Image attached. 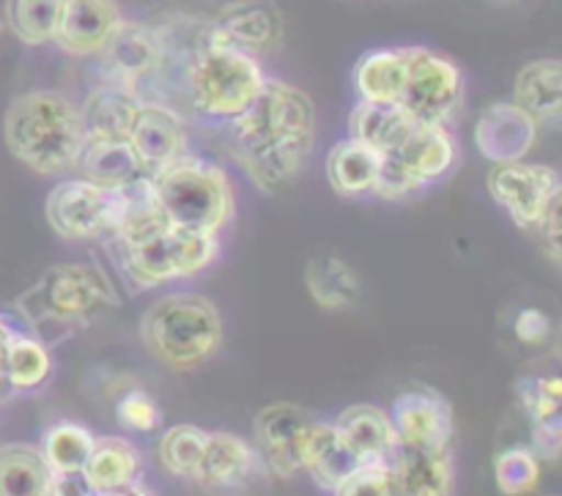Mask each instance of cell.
Returning <instances> with one entry per match:
<instances>
[{
	"label": "cell",
	"mask_w": 562,
	"mask_h": 496,
	"mask_svg": "<svg viewBox=\"0 0 562 496\" xmlns=\"http://www.w3.org/2000/svg\"><path fill=\"white\" fill-rule=\"evenodd\" d=\"M406 75H409V47H384L362 55L351 80L360 102L398 104Z\"/></svg>",
	"instance_id": "d4e9b609"
},
{
	"label": "cell",
	"mask_w": 562,
	"mask_h": 496,
	"mask_svg": "<svg viewBox=\"0 0 562 496\" xmlns=\"http://www.w3.org/2000/svg\"><path fill=\"white\" fill-rule=\"evenodd\" d=\"M80 481L88 494H151L143 483V455L130 439L97 437L88 453Z\"/></svg>",
	"instance_id": "e0dca14e"
},
{
	"label": "cell",
	"mask_w": 562,
	"mask_h": 496,
	"mask_svg": "<svg viewBox=\"0 0 562 496\" xmlns=\"http://www.w3.org/2000/svg\"><path fill=\"white\" fill-rule=\"evenodd\" d=\"M494 5H503V9H508V5H519V3H525V0H492Z\"/></svg>",
	"instance_id": "ee69618b"
},
{
	"label": "cell",
	"mask_w": 562,
	"mask_h": 496,
	"mask_svg": "<svg viewBox=\"0 0 562 496\" xmlns=\"http://www.w3.org/2000/svg\"><path fill=\"white\" fill-rule=\"evenodd\" d=\"M395 448H445L453 439V409L428 384H412L390 406Z\"/></svg>",
	"instance_id": "4fadbf2b"
},
{
	"label": "cell",
	"mask_w": 562,
	"mask_h": 496,
	"mask_svg": "<svg viewBox=\"0 0 562 496\" xmlns=\"http://www.w3.org/2000/svg\"><path fill=\"white\" fill-rule=\"evenodd\" d=\"M53 494H60V481L53 475L36 444H0V496Z\"/></svg>",
	"instance_id": "f546056e"
},
{
	"label": "cell",
	"mask_w": 562,
	"mask_h": 496,
	"mask_svg": "<svg viewBox=\"0 0 562 496\" xmlns=\"http://www.w3.org/2000/svg\"><path fill=\"white\" fill-rule=\"evenodd\" d=\"M538 129L536 119L516 102H494L477 115L475 146L488 162H516L536 148Z\"/></svg>",
	"instance_id": "ac0fdd59"
},
{
	"label": "cell",
	"mask_w": 562,
	"mask_h": 496,
	"mask_svg": "<svg viewBox=\"0 0 562 496\" xmlns=\"http://www.w3.org/2000/svg\"><path fill=\"white\" fill-rule=\"evenodd\" d=\"M360 464L362 461L351 453L335 422H307L300 439V470H305L322 492L335 494Z\"/></svg>",
	"instance_id": "ffe728a7"
},
{
	"label": "cell",
	"mask_w": 562,
	"mask_h": 496,
	"mask_svg": "<svg viewBox=\"0 0 562 496\" xmlns=\"http://www.w3.org/2000/svg\"><path fill=\"white\" fill-rule=\"evenodd\" d=\"M75 170L82 179L115 187V190H132V187H140L143 181H148L130 140H86Z\"/></svg>",
	"instance_id": "83f0119b"
},
{
	"label": "cell",
	"mask_w": 562,
	"mask_h": 496,
	"mask_svg": "<svg viewBox=\"0 0 562 496\" xmlns=\"http://www.w3.org/2000/svg\"><path fill=\"white\" fill-rule=\"evenodd\" d=\"M335 496H395L393 461H362L335 488Z\"/></svg>",
	"instance_id": "f35d334b"
},
{
	"label": "cell",
	"mask_w": 562,
	"mask_h": 496,
	"mask_svg": "<svg viewBox=\"0 0 562 496\" xmlns=\"http://www.w3.org/2000/svg\"><path fill=\"white\" fill-rule=\"evenodd\" d=\"M11 332H14V327L0 316V398L9 395V384H5V346H9Z\"/></svg>",
	"instance_id": "7bdbcfd3"
},
{
	"label": "cell",
	"mask_w": 562,
	"mask_h": 496,
	"mask_svg": "<svg viewBox=\"0 0 562 496\" xmlns=\"http://www.w3.org/2000/svg\"><path fill=\"white\" fill-rule=\"evenodd\" d=\"M203 448H206V431L190 422L170 426L157 444L159 464L173 477L195 483L198 466H201Z\"/></svg>",
	"instance_id": "836d02e7"
},
{
	"label": "cell",
	"mask_w": 562,
	"mask_h": 496,
	"mask_svg": "<svg viewBox=\"0 0 562 496\" xmlns=\"http://www.w3.org/2000/svg\"><path fill=\"white\" fill-rule=\"evenodd\" d=\"M395 494L401 496H448L456 488L453 455L445 448H395Z\"/></svg>",
	"instance_id": "44dd1931"
},
{
	"label": "cell",
	"mask_w": 562,
	"mask_h": 496,
	"mask_svg": "<svg viewBox=\"0 0 562 496\" xmlns=\"http://www.w3.org/2000/svg\"><path fill=\"white\" fill-rule=\"evenodd\" d=\"M467 82L459 66L428 47H409V75H406L401 108L409 110L420 124L450 126L464 110Z\"/></svg>",
	"instance_id": "30bf717a"
},
{
	"label": "cell",
	"mask_w": 562,
	"mask_h": 496,
	"mask_svg": "<svg viewBox=\"0 0 562 496\" xmlns=\"http://www.w3.org/2000/svg\"><path fill=\"white\" fill-rule=\"evenodd\" d=\"M121 272L135 291L190 280L220 258V234L184 228L165 217L151 198V179L135 190L130 217L113 236Z\"/></svg>",
	"instance_id": "7a4b0ae2"
},
{
	"label": "cell",
	"mask_w": 562,
	"mask_h": 496,
	"mask_svg": "<svg viewBox=\"0 0 562 496\" xmlns=\"http://www.w3.org/2000/svg\"><path fill=\"white\" fill-rule=\"evenodd\" d=\"M488 195L510 214L519 228L536 230L547 208L562 198V179L549 165L497 162L486 176Z\"/></svg>",
	"instance_id": "8fae6325"
},
{
	"label": "cell",
	"mask_w": 562,
	"mask_h": 496,
	"mask_svg": "<svg viewBox=\"0 0 562 496\" xmlns=\"http://www.w3.org/2000/svg\"><path fill=\"white\" fill-rule=\"evenodd\" d=\"M494 477L505 496L530 494L541 483V461L530 448H508L494 461Z\"/></svg>",
	"instance_id": "d590c367"
},
{
	"label": "cell",
	"mask_w": 562,
	"mask_h": 496,
	"mask_svg": "<svg viewBox=\"0 0 562 496\" xmlns=\"http://www.w3.org/2000/svg\"><path fill=\"white\" fill-rule=\"evenodd\" d=\"M165 415L162 406L157 404L151 393L140 387L126 390L124 395L115 404V422L126 431H137V433H151L162 426Z\"/></svg>",
	"instance_id": "74e56055"
},
{
	"label": "cell",
	"mask_w": 562,
	"mask_h": 496,
	"mask_svg": "<svg viewBox=\"0 0 562 496\" xmlns=\"http://www.w3.org/2000/svg\"><path fill=\"white\" fill-rule=\"evenodd\" d=\"M151 198L170 223L203 234H220L236 212L228 173L190 151L154 176Z\"/></svg>",
	"instance_id": "8992f818"
},
{
	"label": "cell",
	"mask_w": 562,
	"mask_h": 496,
	"mask_svg": "<svg viewBox=\"0 0 562 496\" xmlns=\"http://www.w3.org/2000/svg\"><path fill=\"white\" fill-rule=\"evenodd\" d=\"M93 439L97 437L86 426L71 420H60L44 431L38 450H42L44 461L53 470V475L60 481V494H66V486L80 477L88 453L93 448Z\"/></svg>",
	"instance_id": "4dcf8cb0"
},
{
	"label": "cell",
	"mask_w": 562,
	"mask_h": 496,
	"mask_svg": "<svg viewBox=\"0 0 562 496\" xmlns=\"http://www.w3.org/2000/svg\"><path fill=\"white\" fill-rule=\"evenodd\" d=\"M119 305L113 283L93 263H53L36 285L16 300V311L33 329L86 327L99 311Z\"/></svg>",
	"instance_id": "52a82bcc"
},
{
	"label": "cell",
	"mask_w": 562,
	"mask_h": 496,
	"mask_svg": "<svg viewBox=\"0 0 562 496\" xmlns=\"http://www.w3.org/2000/svg\"><path fill=\"white\" fill-rule=\"evenodd\" d=\"M305 285L311 300L327 313L355 311L362 302L360 274L349 261L338 256H316L305 267Z\"/></svg>",
	"instance_id": "f1b7e54d"
},
{
	"label": "cell",
	"mask_w": 562,
	"mask_h": 496,
	"mask_svg": "<svg viewBox=\"0 0 562 496\" xmlns=\"http://www.w3.org/2000/svg\"><path fill=\"white\" fill-rule=\"evenodd\" d=\"M0 31H3V22H0Z\"/></svg>",
	"instance_id": "f6af8a7d"
},
{
	"label": "cell",
	"mask_w": 562,
	"mask_h": 496,
	"mask_svg": "<svg viewBox=\"0 0 562 496\" xmlns=\"http://www.w3.org/2000/svg\"><path fill=\"white\" fill-rule=\"evenodd\" d=\"M532 453L541 464H558L562 453V417H549V420L532 422Z\"/></svg>",
	"instance_id": "ab89813d"
},
{
	"label": "cell",
	"mask_w": 562,
	"mask_h": 496,
	"mask_svg": "<svg viewBox=\"0 0 562 496\" xmlns=\"http://www.w3.org/2000/svg\"><path fill=\"white\" fill-rule=\"evenodd\" d=\"M263 80L267 75L258 55L220 38L212 25L203 31L184 71L192 110L217 124H228L241 110L250 108Z\"/></svg>",
	"instance_id": "277c9868"
},
{
	"label": "cell",
	"mask_w": 562,
	"mask_h": 496,
	"mask_svg": "<svg viewBox=\"0 0 562 496\" xmlns=\"http://www.w3.org/2000/svg\"><path fill=\"white\" fill-rule=\"evenodd\" d=\"M521 409L527 412L532 422L549 420L560 415L562 406V379L560 376H525L516 384Z\"/></svg>",
	"instance_id": "8d00e7d4"
},
{
	"label": "cell",
	"mask_w": 562,
	"mask_h": 496,
	"mask_svg": "<svg viewBox=\"0 0 562 496\" xmlns=\"http://www.w3.org/2000/svg\"><path fill=\"white\" fill-rule=\"evenodd\" d=\"M313 417L296 404H269L252 417L258 461L278 481H291L300 472V439Z\"/></svg>",
	"instance_id": "9a60e30c"
},
{
	"label": "cell",
	"mask_w": 562,
	"mask_h": 496,
	"mask_svg": "<svg viewBox=\"0 0 562 496\" xmlns=\"http://www.w3.org/2000/svg\"><path fill=\"white\" fill-rule=\"evenodd\" d=\"M3 137L11 157L38 176H64L75 170L86 143L80 110L66 93L53 88H36L11 99Z\"/></svg>",
	"instance_id": "3957f363"
},
{
	"label": "cell",
	"mask_w": 562,
	"mask_h": 496,
	"mask_svg": "<svg viewBox=\"0 0 562 496\" xmlns=\"http://www.w3.org/2000/svg\"><path fill=\"white\" fill-rule=\"evenodd\" d=\"M560 203H562V198H558V201L547 208V214H543V219L538 223V228H536V230H541V239L547 241V250H549V256H552L554 263H560Z\"/></svg>",
	"instance_id": "b9f144b4"
},
{
	"label": "cell",
	"mask_w": 562,
	"mask_h": 496,
	"mask_svg": "<svg viewBox=\"0 0 562 496\" xmlns=\"http://www.w3.org/2000/svg\"><path fill=\"white\" fill-rule=\"evenodd\" d=\"M140 340L165 368L190 373L223 346V316L206 296L176 291L143 313Z\"/></svg>",
	"instance_id": "5b68a950"
},
{
	"label": "cell",
	"mask_w": 562,
	"mask_h": 496,
	"mask_svg": "<svg viewBox=\"0 0 562 496\" xmlns=\"http://www.w3.org/2000/svg\"><path fill=\"white\" fill-rule=\"evenodd\" d=\"M258 453L247 439L228 431L206 433L201 466H198L195 483L212 492H231L241 488L256 475Z\"/></svg>",
	"instance_id": "7402d4cb"
},
{
	"label": "cell",
	"mask_w": 562,
	"mask_h": 496,
	"mask_svg": "<svg viewBox=\"0 0 562 496\" xmlns=\"http://www.w3.org/2000/svg\"><path fill=\"white\" fill-rule=\"evenodd\" d=\"M382 179V154L357 137L335 143L327 154V181L340 198L376 195Z\"/></svg>",
	"instance_id": "cb8c5ba5"
},
{
	"label": "cell",
	"mask_w": 562,
	"mask_h": 496,
	"mask_svg": "<svg viewBox=\"0 0 562 496\" xmlns=\"http://www.w3.org/2000/svg\"><path fill=\"white\" fill-rule=\"evenodd\" d=\"M124 20L119 0H60L53 44L71 58H93Z\"/></svg>",
	"instance_id": "2e32d148"
},
{
	"label": "cell",
	"mask_w": 562,
	"mask_h": 496,
	"mask_svg": "<svg viewBox=\"0 0 562 496\" xmlns=\"http://www.w3.org/2000/svg\"><path fill=\"white\" fill-rule=\"evenodd\" d=\"M212 31L252 55L272 53L283 38V14L272 0H231L212 20Z\"/></svg>",
	"instance_id": "d6986e66"
},
{
	"label": "cell",
	"mask_w": 562,
	"mask_h": 496,
	"mask_svg": "<svg viewBox=\"0 0 562 496\" xmlns=\"http://www.w3.org/2000/svg\"><path fill=\"white\" fill-rule=\"evenodd\" d=\"M459 165V143L450 126L417 124L404 140L382 154V179L376 198L406 201L448 179Z\"/></svg>",
	"instance_id": "9c48e42d"
},
{
	"label": "cell",
	"mask_w": 562,
	"mask_h": 496,
	"mask_svg": "<svg viewBox=\"0 0 562 496\" xmlns=\"http://www.w3.org/2000/svg\"><path fill=\"white\" fill-rule=\"evenodd\" d=\"M53 376V354L47 343L31 332L14 329L5 346V384L9 393H36Z\"/></svg>",
	"instance_id": "d6a6232c"
},
{
	"label": "cell",
	"mask_w": 562,
	"mask_h": 496,
	"mask_svg": "<svg viewBox=\"0 0 562 496\" xmlns=\"http://www.w3.org/2000/svg\"><path fill=\"white\" fill-rule=\"evenodd\" d=\"M514 332L516 338H519V343L541 349V346H547L549 338H552V322H549L547 313L538 311V307H525V311L516 316Z\"/></svg>",
	"instance_id": "60d3db41"
},
{
	"label": "cell",
	"mask_w": 562,
	"mask_h": 496,
	"mask_svg": "<svg viewBox=\"0 0 562 496\" xmlns=\"http://www.w3.org/2000/svg\"><path fill=\"white\" fill-rule=\"evenodd\" d=\"M333 422L360 461H393L395 431L384 409L373 404H355L340 412Z\"/></svg>",
	"instance_id": "4316f807"
},
{
	"label": "cell",
	"mask_w": 562,
	"mask_h": 496,
	"mask_svg": "<svg viewBox=\"0 0 562 496\" xmlns=\"http://www.w3.org/2000/svg\"><path fill=\"white\" fill-rule=\"evenodd\" d=\"M514 102L541 126H558L562 119V64L558 58H538L521 66L514 82Z\"/></svg>",
	"instance_id": "484cf974"
},
{
	"label": "cell",
	"mask_w": 562,
	"mask_h": 496,
	"mask_svg": "<svg viewBox=\"0 0 562 496\" xmlns=\"http://www.w3.org/2000/svg\"><path fill=\"white\" fill-rule=\"evenodd\" d=\"M135 91L119 86V82L104 80L86 97L80 110V126L86 140H126L132 119L137 113Z\"/></svg>",
	"instance_id": "603a6c76"
},
{
	"label": "cell",
	"mask_w": 562,
	"mask_h": 496,
	"mask_svg": "<svg viewBox=\"0 0 562 496\" xmlns=\"http://www.w3.org/2000/svg\"><path fill=\"white\" fill-rule=\"evenodd\" d=\"M420 121L401 104H373V102H357L349 115V137L368 143L384 154L393 148L395 143L404 140Z\"/></svg>",
	"instance_id": "1f68e13d"
},
{
	"label": "cell",
	"mask_w": 562,
	"mask_h": 496,
	"mask_svg": "<svg viewBox=\"0 0 562 496\" xmlns=\"http://www.w3.org/2000/svg\"><path fill=\"white\" fill-rule=\"evenodd\" d=\"M132 151L140 162L148 179L168 168L170 162L187 154V126L184 119L165 102H140L130 126Z\"/></svg>",
	"instance_id": "5bb4252c"
},
{
	"label": "cell",
	"mask_w": 562,
	"mask_h": 496,
	"mask_svg": "<svg viewBox=\"0 0 562 496\" xmlns=\"http://www.w3.org/2000/svg\"><path fill=\"white\" fill-rule=\"evenodd\" d=\"M146 184V181H143ZM135 190H115L91 179H64L49 190L44 217L55 236L66 241L113 239L130 217Z\"/></svg>",
	"instance_id": "ba28073f"
},
{
	"label": "cell",
	"mask_w": 562,
	"mask_h": 496,
	"mask_svg": "<svg viewBox=\"0 0 562 496\" xmlns=\"http://www.w3.org/2000/svg\"><path fill=\"white\" fill-rule=\"evenodd\" d=\"M60 0H5V25L27 47L53 42Z\"/></svg>",
	"instance_id": "e575fe53"
},
{
	"label": "cell",
	"mask_w": 562,
	"mask_h": 496,
	"mask_svg": "<svg viewBox=\"0 0 562 496\" xmlns=\"http://www.w3.org/2000/svg\"><path fill=\"white\" fill-rule=\"evenodd\" d=\"M316 126L313 99L291 82L267 77L250 108L225 124V143L250 184L274 195L305 170Z\"/></svg>",
	"instance_id": "6da1fadb"
},
{
	"label": "cell",
	"mask_w": 562,
	"mask_h": 496,
	"mask_svg": "<svg viewBox=\"0 0 562 496\" xmlns=\"http://www.w3.org/2000/svg\"><path fill=\"white\" fill-rule=\"evenodd\" d=\"M99 58H102V69L110 82H119V86L137 93L143 82H148L165 69L168 42H165V33L159 27L137 20H121Z\"/></svg>",
	"instance_id": "7c38bea8"
}]
</instances>
